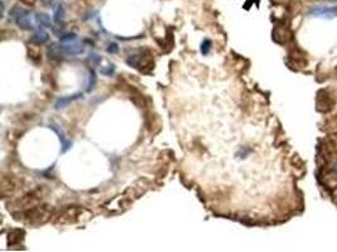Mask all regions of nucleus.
<instances>
[{"mask_svg": "<svg viewBox=\"0 0 337 252\" xmlns=\"http://www.w3.org/2000/svg\"><path fill=\"white\" fill-rule=\"evenodd\" d=\"M29 58H31L34 63L42 62L41 50L38 48H33V47H31V49H29Z\"/></svg>", "mask_w": 337, "mask_h": 252, "instance_id": "2eb2a0df", "label": "nucleus"}, {"mask_svg": "<svg viewBox=\"0 0 337 252\" xmlns=\"http://www.w3.org/2000/svg\"><path fill=\"white\" fill-rule=\"evenodd\" d=\"M333 172H335V174H336V177H337V161H336L335 166H333Z\"/></svg>", "mask_w": 337, "mask_h": 252, "instance_id": "b1692460", "label": "nucleus"}, {"mask_svg": "<svg viewBox=\"0 0 337 252\" xmlns=\"http://www.w3.org/2000/svg\"><path fill=\"white\" fill-rule=\"evenodd\" d=\"M60 44L67 54L76 55L81 54L84 52V46H82V43L80 42L76 34H65V36H62L61 37Z\"/></svg>", "mask_w": 337, "mask_h": 252, "instance_id": "423d86ee", "label": "nucleus"}, {"mask_svg": "<svg viewBox=\"0 0 337 252\" xmlns=\"http://www.w3.org/2000/svg\"><path fill=\"white\" fill-rule=\"evenodd\" d=\"M42 3H43L44 5H47V7H48V5H51L52 4V0H41Z\"/></svg>", "mask_w": 337, "mask_h": 252, "instance_id": "5701e85b", "label": "nucleus"}, {"mask_svg": "<svg viewBox=\"0 0 337 252\" xmlns=\"http://www.w3.org/2000/svg\"><path fill=\"white\" fill-rule=\"evenodd\" d=\"M52 213L53 209L49 204L41 203L36 207L25 209V211L15 212V213L12 214L15 221H19L22 222V223L28 225V226L37 227L48 222L49 219H51Z\"/></svg>", "mask_w": 337, "mask_h": 252, "instance_id": "f257e3e1", "label": "nucleus"}, {"mask_svg": "<svg viewBox=\"0 0 337 252\" xmlns=\"http://www.w3.org/2000/svg\"><path fill=\"white\" fill-rule=\"evenodd\" d=\"M336 102L335 95L331 94L330 90L322 89L317 92V99H316V108L320 113H327L333 107Z\"/></svg>", "mask_w": 337, "mask_h": 252, "instance_id": "0eeeda50", "label": "nucleus"}, {"mask_svg": "<svg viewBox=\"0 0 337 252\" xmlns=\"http://www.w3.org/2000/svg\"><path fill=\"white\" fill-rule=\"evenodd\" d=\"M43 195H44V188L39 185V187L29 190L28 193H25V194L22 195V197L15 198L14 201L9 202V203H8V209H9V212H12V213L25 211V209L41 204L42 201H43Z\"/></svg>", "mask_w": 337, "mask_h": 252, "instance_id": "7ed1b4c3", "label": "nucleus"}, {"mask_svg": "<svg viewBox=\"0 0 337 252\" xmlns=\"http://www.w3.org/2000/svg\"><path fill=\"white\" fill-rule=\"evenodd\" d=\"M20 2L23 3V4H25V5H34V3H36V0H20Z\"/></svg>", "mask_w": 337, "mask_h": 252, "instance_id": "4be33fe9", "label": "nucleus"}, {"mask_svg": "<svg viewBox=\"0 0 337 252\" xmlns=\"http://www.w3.org/2000/svg\"><path fill=\"white\" fill-rule=\"evenodd\" d=\"M126 63L130 67L139 70L140 72H148L153 67V57L149 52H140L138 54H133L126 60Z\"/></svg>", "mask_w": 337, "mask_h": 252, "instance_id": "39448f33", "label": "nucleus"}, {"mask_svg": "<svg viewBox=\"0 0 337 252\" xmlns=\"http://www.w3.org/2000/svg\"><path fill=\"white\" fill-rule=\"evenodd\" d=\"M118 46H116L115 43H111V44H109V47H108V53H116L118 52Z\"/></svg>", "mask_w": 337, "mask_h": 252, "instance_id": "aec40b11", "label": "nucleus"}, {"mask_svg": "<svg viewBox=\"0 0 337 252\" xmlns=\"http://www.w3.org/2000/svg\"><path fill=\"white\" fill-rule=\"evenodd\" d=\"M48 38H49L48 33H47L43 28L39 26L38 29L34 31L33 36L31 37V42L34 44V46H42V44H44L47 41H48Z\"/></svg>", "mask_w": 337, "mask_h": 252, "instance_id": "9b49d317", "label": "nucleus"}, {"mask_svg": "<svg viewBox=\"0 0 337 252\" xmlns=\"http://www.w3.org/2000/svg\"><path fill=\"white\" fill-rule=\"evenodd\" d=\"M63 52H65V50L61 47V44L60 46H58V44H51V47L48 48V55L51 60H61Z\"/></svg>", "mask_w": 337, "mask_h": 252, "instance_id": "ddd939ff", "label": "nucleus"}, {"mask_svg": "<svg viewBox=\"0 0 337 252\" xmlns=\"http://www.w3.org/2000/svg\"><path fill=\"white\" fill-rule=\"evenodd\" d=\"M82 95H72V96H68V97H61V99L57 100V102H56V108H63L66 107V106L68 105L70 102H72V101L77 100L81 97Z\"/></svg>", "mask_w": 337, "mask_h": 252, "instance_id": "4468645a", "label": "nucleus"}, {"mask_svg": "<svg viewBox=\"0 0 337 252\" xmlns=\"http://www.w3.org/2000/svg\"><path fill=\"white\" fill-rule=\"evenodd\" d=\"M52 129L55 130V131L57 132L58 135H60V140H61V142H62V145H63V149H62V151H63V153H66V151H67V150L71 148V142H70V140L65 139V136H63L62 132H60V130H58L57 127H56L55 125H52Z\"/></svg>", "mask_w": 337, "mask_h": 252, "instance_id": "dca6fc26", "label": "nucleus"}, {"mask_svg": "<svg viewBox=\"0 0 337 252\" xmlns=\"http://www.w3.org/2000/svg\"><path fill=\"white\" fill-rule=\"evenodd\" d=\"M309 15L315 18L331 19V18L337 15V5H318V7H313L309 10Z\"/></svg>", "mask_w": 337, "mask_h": 252, "instance_id": "6e6552de", "label": "nucleus"}, {"mask_svg": "<svg viewBox=\"0 0 337 252\" xmlns=\"http://www.w3.org/2000/svg\"><path fill=\"white\" fill-rule=\"evenodd\" d=\"M10 17L15 20L18 25L24 31H34L37 25V17H34L29 10L20 7H14L10 10Z\"/></svg>", "mask_w": 337, "mask_h": 252, "instance_id": "20e7f679", "label": "nucleus"}, {"mask_svg": "<svg viewBox=\"0 0 337 252\" xmlns=\"http://www.w3.org/2000/svg\"><path fill=\"white\" fill-rule=\"evenodd\" d=\"M96 83V76H95V72L94 71H90V75H89V82H87V92L91 91L92 89H94V85Z\"/></svg>", "mask_w": 337, "mask_h": 252, "instance_id": "a211bd4d", "label": "nucleus"}, {"mask_svg": "<svg viewBox=\"0 0 337 252\" xmlns=\"http://www.w3.org/2000/svg\"><path fill=\"white\" fill-rule=\"evenodd\" d=\"M15 189H17V183H15V180L12 177L4 176L2 178L0 190H2L3 197H9V195H12L15 192Z\"/></svg>", "mask_w": 337, "mask_h": 252, "instance_id": "1a4fd4ad", "label": "nucleus"}, {"mask_svg": "<svg viewBox=\"0 0 337 252\" xmlns=\"http://www.w3.org/2000/svg\"><path fill=\"white\" fill-rule=\"evenodd\" d=\"M101 72L104 73V75H106V76H111V73L114 72V66H113V65H109V68H108V70H105V68H102Z\"/></svg>", "mask_w": 337, "mask_h": 252, "instance_id": "412c9836", "label": "nucleus"}, {"mask_svg": "<svg viewBox=\"0 0 337 252\" xmlns=\"http://www.w3.org/2000/svg\"><path fill=\"white\" fill-rule=\"evenodd\" d=\"M53 20L58 26L60 24H63V20H65V10H63L62 5L57 4L53 8Z\"/></svg>", "mask_w": 337, "mask_h": 252, "instance_id": "f8f14e48", "label": "nucleus"}, {"mask_svg": "<svg viewBox=\"0 0 337 252\" xmlns=\"http://www.w3.org/2000/svg\"><path fill=\"white\" fill-rule=\"evenodd\" d=\"M94 213L90 209L80 206H70L57 214L53 221L56 226H73V225L85 223L92 218Z\"/></svg>", "mask_w": 337, "mask_h": 252, "instance_id": "f03ea898", "label": "nucleus"}, {"mask_svg": "<svg viewBox=\"0 0 337 252\" xmlns=\"http://www.w3.org/2000/svg\"><path fill=\"white\" fill-rule=\"evenodd\" d=\"M24 236L25 232L24 230H22V228H14V230L9 231L7 237L8 246H9V247H13V246L15 245H19V243L24 240Z\"/></svg>", "mask_w": 337, "mask_h": 252, "instance_id": "9d476101", "label": "nucleus"}, {"mask_svg": "<svg viewBox=\"0 0 337 252\" xmlns=\"http://www.w3.org/2000/svg\"><path fill=\"white\" fill-rule=\"evenodd\" d=\"M37 22H38L39 25L47 26V28H48V26H51V19H49L48 15L44 14V13L37 15Z\"/></svg>", "mask_w": 337, "mask_h": 252, "instance_id": "f3484780", "label": "nucleus"}, {"mask_svg": "<svg viewBox=\"0 0 337 252\" xmlns=\"http://www.w3.org/2000/svg\"><path fill=\"white\" fill-rule=\"evenodd\" d=\"M210 48H211V42H210V39H205V41L202 42V44H201V52H202V54H208L210 52Z\"/></svg>", "mask_w": 337, "mask_h": 252, "instance_id": "6ab92c4d", "label": "nucleus"}]
</instances>
